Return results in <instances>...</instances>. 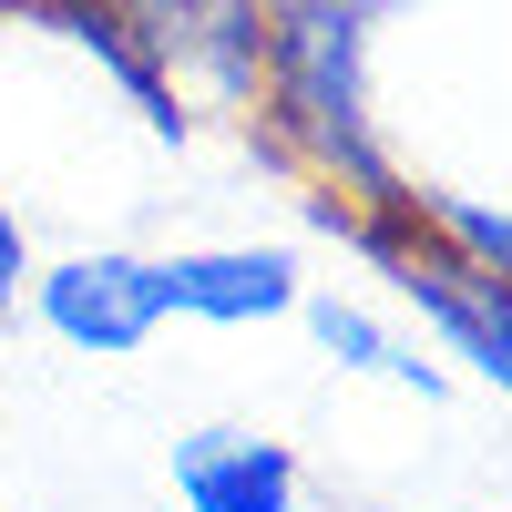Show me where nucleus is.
<instances>
[{
  "mask_svg": "<svg viewBox=\"0 0 512 512\" xmlns=\"http://www.w3.org/2000/svg\"><path fill=\"white\" fill-rule=\"evenodd\" d=\"M256 93L318 175L349 185V205H410V185L369 144V11L359 0H267Z\"/></svg>",
  "mask_w": 512,
  "mask_h": 512,
  "instance_id": "1",
  "label": "nucleus"
},
{
  "mask_svg": "<svg viewBox=\"0 0 512 512\" xmlns=\"http://www.w3.org/2000/svg\"><path fill=\"white\" fill-rule=\"evenodd\" d=\"M318 226L349 236L369 267H390V287L441 328V349L472 359V379H492V390L512 400V277H492L482 256H461L431 216H420V195L410 205H338L328 195Z\"/></svg>",
  "mask_w": 512,
  "mask_h": 512,
  "instance_id": "2",
  "label": "nucleus"
},
{
  "mask_svg": "<svg viewBox=\"0 0 512 512\" xmlns=\"http://www.w3.org/2000/svg\"><path fill=\"white\" fill-rule=\"evenodd\" d=\"M31 318L82 359H134L164 328V277H154V256L93 246V256H62V267H31Z\"/></svg>",
  "mask_w": 512,
  "mask_h": 512,
  "instance_id": "3",
  "label": "nucleus"
},
{
  "mask_svg": "<svg viewBox=\"0 0 512 512\" xmlns=\"http://www.w3.org/2000/svg\"><path fill=\"white\" fill-rule=\"evenodd\" d=\"M154 277H164V318H205V328H267L308 297L287 246H195V256H154Z\"/></svg>",
  "mask_w": 512,
  "mask_h": 512,
  "instance_id": "4",
  "label": "nucleus"
},
{
  "mask_svg": "<svg viewBox=\"0 0 512 512\" xmlns=\"http://www.w3.org/2000/svg\"><path fill=\"white\" fill-rule=\"evenodd\" d=\"M103 11L154 62H195L226 103H256V31H267L256 0H103Z\"/></svg>",
  "mask_w": 512,
  "mask_h": 512,
  "instance_id": "5",
  "label": "nucleus"
},
{
  "mask_svg": "<svg viewBox=\"0 0 512 512\" xmlns=\"http://www.w3.org/2000/svg\"><path fill=\"white\" fill-rule=\"evenodd\" d=\"M175 502L185 512H297V451L267 431H185L175 441Z\"/></svg>",
  "mask_w": 512,
  "mask_h": 512,
  "instance_id": "6",
  "label": "nucleus"
},
{
  "mask_svg": "<svg viewBox=\"0 0 512 512\" xmlns=\"http://www.w3.org/2000/svg\"><path fill=\"white\" fill-rule=\"evenodd\" d=\"M31 21H52L62 41H82V52H93V62H103V72L123 82V93H134V113H144V134H164V144L185 134V93H175V82H164V62H154L144 41L123 31L113 11H103V0H31Z\"/></svg>",
  "mask_w": 512,
  "mask_h": 512,
  "instance_id": "7",
  "label": "nucleus"
},
{
  "mask_svg": "<svg viewBox=\"0 0 512 512\" xmlns=\"http://www.w3.org/2000/svg\"><path fill=\"white\" fill-rule=\"evenodd\" d=\"M308 308V328H318V349L338 359V369H369V379H400V390H420V400H441V369L420 359V349H400L390 328H379L369 308H349V297H297Z\"/></svg>",
  "mask_w": 512,
  "mask_h": 512,
  "instance_id": "8",
  "label": "nucleus"
},
{
  "mask_svg": "<svg viewBox=\"0 0 512 512\" xmlns=\"http://www.w3.org/2000/svg\"><path fill=\"white\" fill-rule=\"evenodd\" d=\"M420 216H431V226H441L461 256H482L492 277H512V216H492V205H451V195H431Z\"/></svg>",
  "mask_w": 512,
  "mask_h": 512,
  "instance_id": "9",
  "label": "nucleus"
},
{
  "mask_svg": "<svg viewBox=\"0 0 512 512\" xmlns=\"http://www.w3.org/2000/svg\"><path fill=\"white\" fill-rule=\"evenodd\" d=\"M31 297V236H21V216L0 205V328H11V308Z\"/></svg>",
  "mask_w": 512,
  "mask_h": 512,
  "instance_id": "10",
  "label": "nucleus"
},
{
  "mask_svg": "<svg viewBox=\"0 0 512 512\" xmlns=\"http://www.w3.org/2000/svg\"><path fill=\"white\" fill-rule=\"evenodd\" d=\"M0 11H31V0H0Z\"/></svg>",
  "mask_w": 512,
  "mask_h": 512,
  "instance_id": "11",
  "label": "nucleus"
}]
</instances>
